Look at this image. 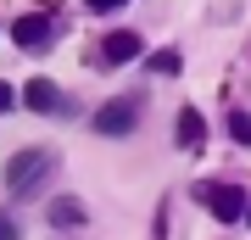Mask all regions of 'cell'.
I'll list each match as a JSON object with an SVG mask.
<instances>
[{
    "label": "cell",
    "instance_id": "obj_1",
    "mask_svg": "<svg viewBox=\"0 0 251 240\" xmlns=\"http://www.w3.org/2000/svg\"><path fill=\"white\" fill-rule=\"evenodd\" d=\"M196 196L218 223H240L246 218V190L240 185H196Z\"/></svg>",
    "mask_w": 251,
    "mask_h": 240
},
{
    "label": "cell",
    "instance_id": "obj_2",
    "mask_svg": "<svg viewBox=\"0 0 251 240\" xmlns=\"http://www.w3.org/2000/svg\"><path fill=\"white\" fill-rule=\"evenodd\" d=\"M140 112H145V95H117V101H106V107L95 112V129L100 134H128L140 123Z\"/></svg>",
    "mask_w": 251,
    "mask_h": 240
},
{
    "label": "cell",
    "instance_id": "obj_3",
    "mask_svg": "<svg viewBox=\"0 0 251 240\" xmlns=\"http://www.w3.org/2000/svg\"><path fill=\"white\" fill-rule=\"evenodd\" d=\"M45 168H50V151H17L6 162V185L11 190H28L34 179H45Z\"/></svg>",
    "mask_w": 251,
    "mask_h": 240
},
{
    "label": "cell",
    "instance_id": "obj_4",
    "mask_svg": "<svg viewBox=\"0 0 251 240\" xmlns=\"http://www.w3.org/2000/svg\"><path fill=\"white\" fill-rule=\"evenodd\" d=\"M100 56H106V62H140V56H145V39L134 34V28H117V34L100 39Z\"/></svg>",
    "mask_w": 251,
    "mask_h": 240
},
{
    "label": "cell",
    "instance_id": "obj_5",
    "mask_svg": "<svg viewBox=\"0 0 251 240\" xmlns=\"http://www.w3.org/2000/svg\"><path fill=\"white\" fill-rule=\"evenodd\" d=\"M11 39H17L23 51H45L50 45V17H17L11 23Z\"/></svg>",
    "mask_w": 251,
    "mask_h": 240
},
{
    "label": "cell",
    "instance_id": "obj_6",
    "mask_svg": "<svg viewBox=\"0 0 251 240\" xmlns=\"http://www.w3.org/2000/svg\"><path fill=\"white\" fill-rule=\"evenodd\" d=\"M23 107H34V112H62L67 101H62V89H56L50 79H34V84H23Z\"/></svg>",
    "mask_w": 251,
    "mask_h": 240
},
{
    "label": "cell",
    "instance_id": "obj_7",
    "mask_svg": "<svg viewBox=\"0 0 251 240\" xmlns=\"http://www.w3.org/2000/svg\"><path fill=\"white\" fill-rule=\"evenodd\" d=\"M50 223H56V229H73V223H84V201L56 196V201H50Z\"/></svg>",
    "mask_w": 251,
    "mask_h": 240
},
{
    "label": "cell",
    "instance_id": "obj_8",
    "mask_svg": "<svg viewBox=\"0 0 251 240\" xmlns=\"http://www.w3.org/2000/svg\"><path fill=\"white\" fill-rule=\"evenodd\" d=\"M201 140H206V123H201V112H196V107H184V112H179V145H190V151H196Z\"/></svg>",
    "mask_w": 251,
    "mask_h": 240
},
{
    "label": "cell",
    "instance_id": "obj_9",
    "mask_svg": "<svg viewBox=\"0 0 251 240\" xmlns=\"http://www.w3.org/2000/svg\"><path fill=\"white\" fill-rule=\"evenodd\" d=\"M145 67H151V73H179V56H173V51H156V56H145Z\"/></svg>",
    "mask_w": 251,
    "mask_h": 240
},
{
    "label": "cell",
    "instance_id": "obj_10",
    "mask_svg": "<svg viewBox=\"0 0 251 240\" xmlns=\"http://www.w3.org/2000/svg\"><path fill=\"white\" fill-rule=\"evenodd\" d=\"M229 134H234L240 145H251V117H246V112H234V117H229Z\"/></svg>",
    "mask_w": 251,
    "mask_h": 240
},
{
    "label": "cell",
    "instance_id": "obj_11",
    "mask_svg": "<svg viewBox=\"0 0 251 240\" xmlns=\"http://www.w3.org/2000/svg\"><path fill=\"white\" fill-rule=\"evenodd\" d=\"M0 240H17V223L11 218H0Z\"/></svg>",
    "mask_w": 251,
    "mask_h": 240
},
{
    "label": "cell",
    "instance_id": "obj_12",
    "mask_svg": "<svg viewBox=\"0 0 251 240\" xmlns=\"http://www.w3.org/2000/svg\"><path fill=\"white\" fill-rule=\"evenodd\" d=\"M11 101H17V95H11V84H0V112H6Z\"/></svg>",
    "mask_w": 251,
    "mask_h": 240
},
{
    "label": "cell",
    "instance_id": "obj_13",
    "mask_svg": "<svg viewBox=\"0 0 251 240\" xmlns=\"http://www.w3.org/2000/svg\"><path fill=\"white\" fill-rule=\"evenodd\" d=\"M90 6H95V11H117L123 0H90Z\"/></svg>",
    "mask_w": 251,
    "mask_h": 240
}]
</instances>
